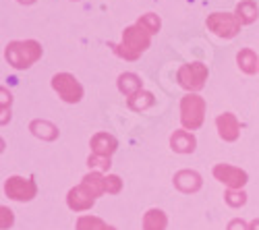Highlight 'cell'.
Segmentation results:
<instances>
[{"label": "cell", "instance_id": "1", "mask_svg": "<svg viewBox=\"0 0 259 230\" xmlns=\"http://www.w3.org/2000/svg\"><path fill=\"white\" fill-rule=\"evenodd\" d=\"M149 46H152V33L137 23L122 31L120 44H110L114 54L124 60H137Z\"/></svg>", "mask_w": 259, "mask_h": 230}, {"label": "cell", "instance_id": "2", "mask_svg": "<svg viewBox=\"0 0 259 230\" xmlns=\"http://www.w3.org/2000/svg\"><path fill=\"white\" fill-rule=\"evenodd\" d=\"M41 54H44V50H41V44L35 39L9 41L7 50H5V58L9 60V65L13 69H19V71H25L31 65H35V62L41 58Z\"/></svg>", "mask_w": 259, "mask_h": 230}, {"label": "cell", "instance_id": "3", "mask_svg": "<svg viewBox=\"0 0 259 230\" xmlns=\"http://www.w3.org/2000/svg\"><path fill=\"white\" fill-rule=\"evenodd\" d=\"M205 120V100L197 94H187L181 100V122L187 131H197Z\"/></svg>", "mask_w": 259, "mask_h": 230}, {"label": "cell", "instance_id": "4", "mask_svg": "<svg viewBox=\"0 0 259 230\" xmlns=\"http://www.w3.org/2000/svg\"><path fill=\"white\" fill-rule=\"evenodd\" d=\"M207 77H209V71H207V67L203 65V62H187V65H183L177 73L179 85L183 89H187L189 94L199 91L205 85Z\"/></svg>", "mask_w": 259, "mask_h": 230}, {"label": "cell", "instance_id": "5", "mask_svg": "<svg viewBox=\"0 0 259 230\" xmlns=\"http://www.w3.org/2000/svg\"><path fill=\"white\" fill-rule=\"evenodd\" d=\"M205 25L211 33H215L218 37H224V39H232L241 31V21L236 19L234 13H211V15H207Z\"/></svg>", "mask_w": 259, "mask_h": 230}, {"label": "cell", "instance_id": "6", "mask_svg": "<svg viewBox=\"0 0 259 230\" xmlns=\"http://www.w3.org/2000/svg\"><path fill=\"white\" fill-rule=\"evenodd\" d=\"M52 87L56 89V94L67 104H77L83 98L81 83L71 73H58V75H54L52 77Z\"/></svg>", "mask_w": 259, "mask_h": 230}, {"label": "cell", "instance_id": "7", "mask_svg": "<svg viewBox=\"0 0 259 230\" xmlns=\"http://www.w3.org/2000/svg\"><path fill=\"white\" fill-rule=\"evenodd\" d=\"M5 193H7V197H11L15 201H31L37 193V187L31 178L9 176L5 182Z\"/></svg>", "mask_w": 259, "mask_h": 230}, {"label": "cell", "instance_id": "8", "mask_svg": "<svg viewBox=\"0 0 259 230\" xmlns=\"http://www.w3.org/2000/svg\"><path fill=\"white\" fill-rule=\"evenodd\" d=\"M213 176L218 178L222 185H226L228 189H243L247 185L249 176L245 170L236 168L232 164H215L213 166Z\"/></svg>", "mask_w": 259, "mask_h": 230}, {"label": "cell", "instance_id": "9", "mask_svg": "<svg viewBox=\"0 0 259 230\" xmlns=\"http://www.w3.org/2000/svg\"><path fill=\"white\" fill-rule=\"evenodd\" d=\"M94 203H96V195H94L83 182H81L79 187H75V189H71L69 195H67V205L71 207L73 212L92 210Z\"/></svg>", "mask_w": 259, "mask_h": 230}, {"label": "cell", "instance_id": "10", "mask_svg": "<svg viewBox=\"0 0 259 230\" xmlns=\"http://www.w3.org/2000/svg\"><path fill=\"white\" fill-rule=\"evenodd\" d=\"M215 127H218V135L224 141H236L241 135V124L236 120V116L232 112H224L215 118Z\"/></svg>", "mask_w": 259, "mask_h": 230}, {"label": "cell", "instance_id": "11", "mask_svg": "<svg viewBox=\"0 0 259 230\" xmlns=\"http://www.w3.org/2000/svg\"><path fill=\"white\" fill-rule=\"evenodd\" d=\"M172 182H175V187L183 193H197L203 185L201 174L195 170H179L175 174V178H172Z\"/></svg>", "mask_w": 259, "mask_h": 230}, {"label": "cell", "instance_id": "12", "mask_svg": "<svg viewBox=\"0 0 259 230\" xmlns=\"http://www.w3.org/2000/svg\"><path fill=\"white\" fill-rule=\"evenodd\" d=\"M90 145H92V152L96 156H104V158H110L118 150V141L110 133H96L92 137Z\"/></svg>", "mask_w": 259, "mask_h": 230}, {"label": "cell", "instance_id": "13", "mask_svg": "<svg viewBox=\"0 0 259 230\" xmlns=\"http://www.w3.org/2000/svg\"><path fill=\"white\" fill-rule=\"evenodd\" d=\"M170 148L172 152L177 154H193L197 148V141L193 137V133H189L187 129H181V131H175L170 137Z\"/></svg>", "mask_w": 259, "mask_h": 230}, {"label": "cell", "instance_id": "14", "mask_svg": "<svg viewBox=\"0 0 259 230\" xmlns=\"http://www.w3.org/2000/svg\"><path fill=\"white\" fill-rule=\"evenodd\" d=\"M116 85H118L120 94L126 96V100L133 98V96L139 94V91H143V81H141L135 73H122V75H118Z\"/></svg>", "mask_w": 259, "mask_h": 230}, {"label": "cell", "instance_id": "15", "mask_svg": "<svg viewBox=\"0 0 259 230\" xmlns=\"http://www.w3.org/2000/svg\"><path fill=\"white\" fill-rule=\"evenodd\" d=\"M234 15H236V19L241 21V25H251V23H255L257 17H259L257 3H255V0H243V3L236 5Z\"/></svg>", "mask_w": 259, "mask_h": 230}, {"label": "cell", "instance_id": "16", "mask_svg": "<svg viewBox=\"0 0 259 230\" xmlns=\"http://www.w3.org/2000/svg\"><path fill=\"white\" fill-rule=\"evenodd\" d=\"M168 226V218L162 210L158 207H152V210H147L145 216H143V230H166Z\"/></svg>", "mask_w": 259, "mask_h": 230}, {"label": "cell", "instance_id": "17", "mask_svg": "<svg viewBox=\"0 0 259 230\" xmlns=\"http://www.w3.org/2000/svg\"><path fill=\"white\" fill-rule=\"evenodd\" d=\"M236 62H239V69L247 75H253L259 71V60H257V54L251 50V48H243L239 54H236Z\"/></svg>", "mask_w": 259, "mask_h": 230}, {"label": "cell", "instance_id": "18", "mask_svg": "<svg viewBox=\"0 0 259 230\" xmlns=\"http://www.w3.org/2000/svg\"><path fill=\"white\" fill-rule=\"evenodd\" d=\"M29 131H31L35 137L44 139V141H54V139L58 137V127H54V124L48 122V120H33V122L29 124Z\"/></svg>", "mask_w": 259, "mask_h": 230}, {"label": "cell", "instance_id": "19", "mask_svg": "<svg viewBox=\"0 0 259 230\" xmlns=\"http://www.w3.org/2000/svg\"><path fill=\"white\" fill-rule=\"evenodd\" d=\"M83 185L98 197H102L106 193V176H102V172H90L83 176Z\"/></svg>", "mask_w": 259, "mask_h": 230}, {"label": "cell", "instance_id": "20", "mask_svg": "<svg viewBox=\"0 0 259 230\" xmlns=\"http://www.w3.org/2000/svg\"><path fill=\"white\" fill-rule=\"evenodd\" d=\"M154 102H156V100H154V94H149V91H139V94H135L133 98L126 100L128 108L135 110V112H141V110H145V108H152Z\"/></svg>", "mask_w": 259, "mask_h": 230}, {"label": "cell", "instance_id": "21", "mask_svg": "<svg viewBox=\"0 0 259 230\" xmlns=\"http://www.w3.org/2000/svg\"><path fill=\"white\" fill-rule=\"evenodd\" d=\"M137 25H141L143 29H147L149 33H158L160 31V27H162V21H160V17L156 15V13H145V15H141L139 19H137Z\"/></svg>", "mask_w": 259, "mask_h": 230}, {"label": "cell", "instance_id": "22", "mask_svg": "<svg viewBox=\"0 0 259 230\" xmlns=\"http://www.w3.org/2000/svg\"><path fill=\"white\" fill-rule=\"evenodd\" d=\"M106 224L98 216H81L77 220V230H102Z\"/></svg>", "mask_w": 259, "mask_h": 230}, {"label": "cell", "instance_id": "23", "mask_svg": "<svg viewBox=\"0 0 259 230\" xmlns=\"http://www.w3.org/2000/svg\"><path fill=\"white\" fill-rule=\"evenodd\" d=\"M224 201L230 207H243L247 203V195H245L243 189H228L226 195H224Z\"/></svg>", "mask_w": 259, "mask_h": 230}, {"label": "cell", "instance_id": "24", "mask_svg": "<svg viewBox=\"0 0 259 230\" xmlns=\"http://www.w3.org/2000/svg\"><path fill=\"white\" fill-rule=\"evenodd\" d=\"M88 166H90V168H94V172H104V170L110 168V158L92 154V156L88 158Z\"/></svg>", "mask_w": 259, "mask_h": 230}, {"label": "cell", "instance_id": "25", "mask_svg": "<svg viewBox=\"0 0 259 230\" xmlns=\"http://www.w3.org/2000/svg\"><path fill=\"white\" fill-rule=\"evenodd\" d=\"M120 189H122V180H120V176H116V174H108V176H106V193L116 195V193H120Z\"/></svg>", "mask_w": 259, "mask_h": 230}, {"label": "cell", "instance_id": "26", "mask_svg": "<svg viewBox=\"0 0 259 230\" xmlns=\"http://www.w3.org/2000/svg\"><path fill=\"white\" fill-rule=\"evenodd\" d=\"M0 214H3V222H0V228L7 230L13 226V212L9 210V207H0Z\"/></svg>", "mask_w": 259, "mask_h": 230}, {"label": "cell", "instance_id": "27", "mask_svg": "<svg viewBox=\"0 0 259 230\" xmlns=\"http://www.w3.org/2000/svg\"><path fill=\"white\" fill-rule=\"evenodd\" d=\"M228 230H249V224L243 222L241 218H236V220H232V222L228 224Z\"/></svg>", "mask_w": 259, "mask_h": 230}, {"label": "cell", "instance_id": "28", "mask_svg": "<svg viewBox=\"0 0 259 230\" xmlns=\"http://www.w3.org/2000/svg\"><path fill=\"white\" fill-rule=\"evenodd\" d=\"M249 230H259V218H257V220H253V222L249 224Z\"/></svg>", "mask_w": 259, "mask_h": 230}, {"label": "cell", "instance_id": "29", "mask_svg": "<svg viewBox=\"0 0 259 230\" xmlns=\"http://www.w3.org/2000/svg\"><path fill=\"white\" fill-rule=\"evenodd\" d=\"M17 3H21V5H33L35 0H17Z\"/></svg>", "mask_w": 259, "mask_h": 230}, {"label": "cell", "instance_id": "30", "mask_svg": "<svg viewBox=\"0 0 259 230\" xmlns=\"http://www.w3.org/2000/svg\"><path fill=\"white\" fill-rule=\"evenodd\" d=\"M102 230H116V228H114V226H108V224H106V226H104Z\"/></svg>", "mask_w": 259, "mask_h": 230}]
</instances>
